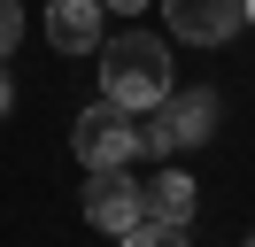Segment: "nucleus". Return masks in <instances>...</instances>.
I'll use <instances>...</instances> for the list:
<instances>
[{
    "label": "nucleus",
    "mask_w": 255,
    "mask_h": 247,
    "mask_svg": "<svg viewBox=\"0 0 255 247\" xmlns=\"http://www.w3.org/2000/svg\"><path fill=\"white\" fill-rule=\"evenodd\" d=\"M101 54V101L109 108H124V116H147V108H162L170 101V46L155 39V31H124V39H109V46H93Z\"/></svg>",
    "instance_id": "obj_1"
},
{
    "label": "nucleus",
    "mask_w": 255,
    "mask_h": 247,
    "mask_svg": "<svg viewBox=\"0 0 255 247\" xmlns=\"http://www.w3.org/2000/svg\"><path fill=\"white\" fill-rule=\"evenodd\" d=\"M217 116H224V101L209 85H170V101L139 116V154H162V162H170V154L209 147V139H217Z\"/></svg>",
    "instance_id": "obj_2"
},
{
    "label": "nucleus",
    "mask_w": 255,
    "mask_h": 247,
    "mask_svg": "<svg viewBox=\"0 0 255 247\" xmlns=\"http://www.w3.org/2000/svg\"><path fill=\"white\" fill-rule=\"evenodd\" d=\"M70 154H78L85 170H131V162H139V116H124V108H109V101L78 108Z\"/></svg>",
    "instance_id": "obj_3"
},
{
    "label": "nucleus",
    "mask_w": 255,
    "mask_h": 247,
    "mask_svg": "<svg viewBox=\"0 0 255 247\" xmlns=\"http://www.w3.org/2000/svg\"><path fill=\"white\" fill-rule=\"evenodd\" d=\"M85 224L124 240L131 224H147V185L131 170H85Z\"/></svg>",
    "instance_id": "obj_4"
},
{
    "label": "nucleus",
    "mask_w": 255,
    "mask_h": 247,
    "mask_svg": "<svg viewBox=\"0 0 255 247\" xmlns=\"http://www.w3.org/2000/svg\"><path fill=\"white\" fill-rule=\"evenodd\" d=\"M162 15H170V39L186 46H224L240 31V0H155Z\"/></svg>",
    "instance_id": "obj_5"
},
{
    "label": "nucleus",
    "mask_w": 255,
    "mask_h": 247,
    "mask_svg": "<svg viewBox=\"0 0 255 247\" xmlns=\"http://www.w3.org/2000/svg\"><path fill=\"white\" fill-rule=\"evenodd\" d=\"M101 23H109L101 0H47V46H54V54H93Z\"/></svg>",
    "instance_id": "obj_6"
},
{
    "label": "nucleus",
    "mask_w": 255,
    "mask_h": 247,
    "mask_svg": "<svg viewBox=\"0 0 255 247\" xmlns=\"http://www.w3.org/2000/svg\"><path fill=\"white\" fill-rule=\"evenodd\" d=\"M193 209H201V185H193L186 170H170V162H162V178L147 185V224L186 232V224H193Z\"/></svg>",
    "instance_id": "obj_7"
},
{
    "label": "nucleus",
    "mask_w": 255,
    "mask_h": 247,
    "mask_svg": "<svg viewBox=\"0 0 255 247\" xmlns=\"http://www.w3.org/2000/svg\"><path fill=\"white\" fill-rule=\"evenodd\" d=\"M116 247H193V240H186V232H170V224H131Z\"/></svg>",
    "instance_id": "obj_8"
},
{
    "label": "nucleus",
    "mask_w": 255,
    "mask_h": 247,
    "mask_svg": "<svg viewBox=\"0 0 255 247\" xmlns=\"http://www.w3.org/2000/svg\"><path fill=\"white\" fill-rule=\"evenodd\" d=\"M23 46V0H0V62Z\"/></svg>",
    "instance_id": "obj_9"
},
{
    "label": "nucleus",
    "mask_w": 255,
    "mask_h": 247,
    "mask_svg": "<svg viewBox=\"0 0 255 247\" xmlns=\"http://www.w3.org/2000/svg\"><path fill=\"white\" fill-rule=\"evenodd\" d=\"M109 15H139V8H155V0H101Z\"/></svg>",
    "instance_id": "obj_10"
},
{
    "label": "nucleus",
    "mask_w": 255,
    "mask_h": 247,
    "mask_svg": "<svg viewBox=\"0 0 255 247\" xmlns=\"http://www.w3.org/2000/svg\"><path fill=\"white\" fill-rule=\"evenodd\" d=\"M8 108H16V77L0 70V116H8Z\"/></svg>",
    "instance_id": "obj_11"
},
{
    "label": "nucleus",
    "mask_w": 255,
    "mask_h": 247,
    "mask_svg": "<svg viewBox=\"0 0 255 247\" xmlns=\"http://www.w3.org/2000/svg\"><path fill=\"white\" fill-rule=\"evenodd\" d=\"M240 23H255V0H240Z\"/></svg>",
    "instance_id": "obj_12"
},
{
    "label": "nucleus",
    "mask_w": 255,
    "mask_h": 247,
    "mask_svg": "<svg viewBox=\"0 0 255 247\" xmlns=\"http://www.w3.org/2000/svg\"><path fill=\"white\" fill-rule=\"evenodd\" d=\"M248 247H255V232H248Z\"/></svg>",
    "instance_id": "obj_13"
}]
</instances>
